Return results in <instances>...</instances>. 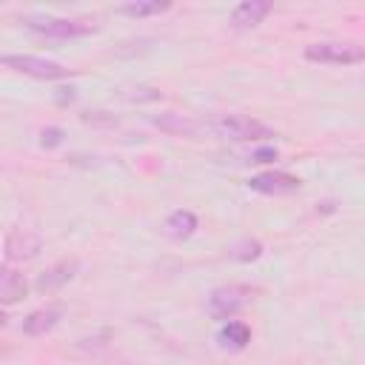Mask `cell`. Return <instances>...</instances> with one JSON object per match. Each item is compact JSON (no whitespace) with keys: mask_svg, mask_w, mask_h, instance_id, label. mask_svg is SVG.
Returning a JSON list of instances; mask_svg holds the SVG:
<instances>
[{"mask_svg":"<svg viewBox=\"0 0 365 365\" xmlns=\"http://www.w3.org/2000/svg\"><path fill=\"white\" fill-rule=\"evenodd\" d=\"M220 342L231 345V348H245L251 342V328L245 322H240V319H228L220 328Z\"/></svg>","mask_w":365,"mask_h":365,"instance_id":"12","label":"cell"},{"mask_svg":"<svg viewBox=\"0 0 365 365\" xmlns=\"http://www.w3.org/2000/svg\"><path fill=\"white\" fill-rule=\"evenodd\" d=\"M74 274H77V259H60V262H54V265L37 279V291H40V294H51V291L63 288Z\"/></svg>","mask_w":365,"mask_h":365,"instance_id":"7","label":"cell"},{"mask_svg":"<svg viewBox=\"0 0 365 365\" xmlns=\"http://www.w3.org/2000/svg\"><path fill=\"white\" fill-rule=\"evenodd\" d=\"M63 143V131L60 128H43V134H40V145L43 148H54V145H60Z\"/></svg>","mask_w":365,"mask_h":365,"instance_id":"15","label":"cell"},{"mask_svg":"<svg viewBox=\"0 0 365 365\" xmlns=\"http://www.w3.org/2000/svg\"><path fill=\"white\" fill-rule=\"evenodd\" d=\"M3 325H6V317H3V314H0V328H3Z\"/></svg>","mask_w":365,"mask_h":365,"instance_id":"17","label":"cell"},{"mask_svg":"<svg viewBox=\"0 0 365 365\" xmlns=\"http://www.w3.org/2000/svg\"><path fill=\"white\" fill-rule=\"evenodd\" d=\"M305 60L311 63H325V66H354L365 60V48L356 43H339V40H328V43H311L305 48Z\"/></svg>","mask_w":365,"mask_h":365,"instance_id":"2","label":"cell"},{"mask_svg":"<svg viewBox=\"0 0 365 365\" xmlns=\"http://www.w3.org/2000/svg\"><path fill=\"white\" fill-rule=\"evenodd\" d=\"M197 231V217L191 214V211H171L168 217H165V234L168 237H174V240H185V237H191Z\"/></svg>","mask_w":365,"mask_h":365,"instance_id":"11","label":"cell"},{"mask_svg":"<svg viewBox=\"0 0 365 365\" xmlns=\"http://www.w3.org/2000/svg\"><path fill=\"white\" fill-rule=\"evenodd\" d=\"M259 251H262V245L257 242V240H242L240 245H234V251H231V257L234 259H257L259 257Z\"/></svg>","mask_w":365,"mask_h":365,"instance_id":"14","label":"cell"},{"mask_svg":"<svg viewBox=\"0 0 365 365\" xmlns=\"http://www.w3.org/2000/svg\"><path fill=\"white\" fill-rule=\"evenodd\" d=\"M168 9H171V3H160V0H137V3L120 6V11L128 17H151V14H163Z\"/></svg>","mask_w":365,"mask_h":365,"instance_id":"13","label":"cell"},{"mask_svg":"<svg viewBox=\"0 0 365 365\" xmlns=\"http://www.w3.org/2000/svg\"><path fill=\"white\" fill-rule=\"evenodd\" d=\"M248 302H251V288H245V285H220L208 297V311L217 319H228L240 308H245Z\"/></svg>","mask_w":365,"mask_h":365,"instance_id":"5","label":"cell"},{"mask_svg":"<svg viewBox=\"0 0 365 365\" xmlns=\"http://www.w3.org/2000/svg\"><path fill=\"white\" fill-rule=\"evenodd\" d=\"M211 128L220 134V137H228V140H240V143H248V140H268L274 137V131L259 123V120H251L245 114H222L211 123Z\"/></svg>","mask_w":365,"mask_h":365,"instance_id":"3","label":"cell"},{"mask_svg":"<svg viewBox=\"0 0 365 365\" xmlns=\"http://www.w3.org/2000/svg\"><path fill=\"white\" fill-rule=\"evenodd\" d=\"M60 308H37V311H31L29 317H26V322H23V331L29 334V336H43L46 331H51L57 322H60Z\"/></svg>","mask_w":365,"mask_h":365,"instance_id":"10","label":"cell"},{"mask_svg":"<svg viewBox=\"0 0 365 365\" xmlns=\"http://www.w3.org/2000/svg\"><path fill=\"white\" fill-rule=\"evenodd\" d=\"M0 63L14 68V71H20V74L34 77V80H63V77L71 74L63 63H54V60H46V57H34V54H6V57H0Z\"/></svg>","mask_w":365,"mask_h":365,"instance_id":"4","label":"cell"},{"mask_svg":"<svg viewBox=\"0 0 365 365\" xmlns=\"http://www.w3.org/2000/svg\"><path fill=\"white\" fill-rule=\"evenodd\" d=\"M23 23L31 31H37L43 37H54V40H71V37H86V34L97 31V26L88 20H71V17H54V14H31Z\"/></svg>","mask_w":365,"mask_h":365,"instance_id":"1","label":"cell"},{"mask_svg":"<svg viewBox=\"0 0 365 365\" xmlns=\"http://www.w3.org/2000/svg\"><path fill=\"white\" fill-rule=\"evenodd\" d=\"M271 160H277V148H259V151H254V163H271Z\"/></svg>","mask_w":365,"mask_h":365,"instance_id":"16","label":"cell"},{"mask_svg":"<svg viewBox=\"0 0 365 365\" xmlns=\"http://www.w3.org/2000/svg\"><path fill=\"white\" fill-rule=\"evenodd\" d=\"M268 14H271V3H265V0H245V3H240L231 11V23L237 29H251V26L262 23Z\"/></svg>","mask_w":365,"mask_h":365,"instance_id":"8","label":"cell"},{"mask_svg":"<svg viewBox=\"0 0 365 365\" xmlns=\"http://www.w3.org/2000/svg\"><path fill=\"white\" fill-rule=\"evenodd\" d=\"M248 188L257 194H265V197H288V194H297L302 188V182H299V177H294L288 171H262L248 180Z\"/></svg>","mask_w":365,"mask_h":365,"instance_id":"6","label":"cell"},{"mask_svg":"<svg viewBox=\"0 0 365 365\" xmlns=\"http://www.w3.org/2000/svg\"><path fill=\"white\" fill-rule=\"evenodd\" d=\"M29 294V282L20 271L3 268L0 271V305H14Z\"/></svg>","mask_w":365,"mask_h":365,"instance_id":"9","label":"cell"}]
</instances>
